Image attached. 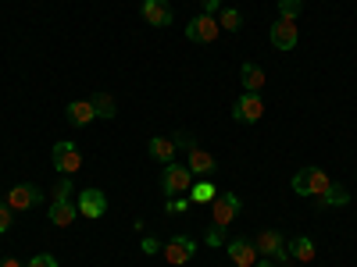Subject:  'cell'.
I'll list each match as a JSON object with an SVG mask.
<instances>
[{"label":"cell","instance_id":"e575fe53","mask_svg":"<svg viewBox=\"0 0 357 267\" xmlns=\"http://www.w3.org/2000/svg\"><path fill=\"white\" fill-rule=\"evenodd\" d=\"M232 267H236V264H232Z\"/></svg>","mask_w":357,"mask_h":267},{"label":"cell","instance_id":"836d02e7","mask_svg":"<svg viewBox=\"0 0 357 267\" xmlns=\"http://www.w3.org/2000/svg\"><path fill=\"white\" fill-rule=\"evenodd\" d=\"M254 267H279V264H272V260H261V264H254Z\"/></svg>","mask_w":357,"mask_h":267},{"label":"cell","instance_id":"d4e9b609","mask_svg":"<svg viewBox=\"0 0 357 267\" xmlns=\"http://www.w3.org/2000/svg\"><path fill=\"white\" fill-rule=\"evenodd\" d=\"M72 193H75V186H72V175H65L61 182L54 186V200H72Z\"/></svg>","mask_w":357,"mask_h":267},{"label":"cell","instance_id":"cb8c5ba5","mask_svg":"<svg viewBox=\"0 0 357 267\" xmlns=\"http://www.w3.org/2000/svg\"><path fill=\"white\" fill-rule=\"evenodd\" d=\"M301 8H304V0H279V18H293L296 22Z\"/></svg>","mask_w":357,"mask_h":267},{"label":"cell","instance_id":"44dd1931","mask_svg":"<svg viewBox=\"0 0 357 267\" xmlns=\"http://www.w3.org/2000/svg\"><path fill=\"white\" fill-rule=\"evenodd\" d=\"M215 196H218V189H215L211 182H197V186L190 189V200H193V203H215Z\"/></svg>","mask_w":357,"mask_h":267},{"label":"cell","instance_id":"8fae6325","mask_svg":"<svg viewBox=\"0 0 357 267\" xmlns=\"http://www.w3.org/2000/svg\"><path fill=\"white\" fill-rule=\"evenodd\" d=\"M272 47L275 50H293L296 47V40H301V33H296V22L293 18H279L275 25H272Z\"/></svg>","mask_w":357,"mask_h":267},{"label":"cell","instance_id":"1f68e13d","mask_svg":"<svg viewBox=\"0 0 357 267\" xmlns=\"http://www.w3.org/2000/svg\"><path fill=\"white\" fill-rule=\"evenodd\" d=\"M200 8H204V15H215V11H222V0H200Z\"/></svg>","mask_w":357,"mask_h":267},{"label":"cell","instance_id":"5b68a950","mask_svg":"<svg viewBox=\"0 0 357 267\" xmlns=\"http://www.w3.org/2000/svg\"><path fill=\"white\" fill-rule=\"evenodd\" d=\"M54 168L61 171V175H75L79 168H82V154H79V146L75 143H57L54 146Z\"/></svg>","mask_w":357,"mask_h":267},{"label":"cell","instance_id":"9a60e30c","mask_svg":"<svg viewBox=\"0 0 357 267\" xmlns=\"http://www.w3.org/2000/svg\"><path fill=\"white\" fill-rule=\"evenodd\" d=\"M65 118L75 125V129H82V125H89L97 118V111H93V104L89 100H72L68 107H65Z\"/></svg>","mask_w":357,"mask_h":267},{"label":"cell","instance_id":"4316f807","mask_svg":"<svg viewBox=\"0 0 357 267\" xmlns=\"http://www.w3.org/2000/svg\"><path fill=\"white\" fill-rule=\"evenodd\" d=\"M207 246H225V228H222V225L207 228Z\"/></svg>","mask_w":357,"mask_h":267},{"label":"cell","instance_id":"e0dca14e","mask_svg":"<svg viewBox=\"0 0 357 267\" xmlns=\"http://www.w3.org/2000/svg\"><path fill=\"white\" fill-rule=\"evenodd\" d=\"M190 154V161H186V168L193 171V175H211L218 164H215V157L207 154V150H200V146H193V150H186Z\"/></svg>","mask_w":357,"mask_h":267},{"label":"cell","instance_id":"7a4b0ae2","mask_svg":"<svg viewBox=\"0 0 357 267\" xmlns=\"http://www.w3.org/2000/svg\"><path fill=\"white\" fill-rule=\"evenodd\" d=\"M161 189L168 196H178V193H190L193 189V171L186 164H165V175H161Z\"/></svg>","mask_w":357,"mask_h":267},{"label":"cell","instance_id":"ac0fdd59","mask_svg":"<svg viewBox=\"0 0 357 267\" xmlns=\"http://www.w3.org/2000/svg\"><path fill=\"white\" fill-rule=\"evenodd\" d=\"M286 250H289V260H301V264H311V260H314V243L307 239V235L286 243Z\"/></svg>","mask_w":357,"mask_h":267},{"label":"cell","instance_id":"52a82bcc","mask_svg":"<svg viewBox=\"0 0 357 267\" xmlns=\"http://www.w3.org/2000/svg\"><path fill=\"white\" fill-rule=\"evenodd\" d=\"M261 114H264V100L257 93H243L240 100H236V107H232V118H236V122H243V125L261 122Z\"/></svg>","mask_w":357,"mask_h":267},{"label":"cell","instance_id":"d6986e66","mask_svg":"<svg viewBox=\"0 0 357 267\" xmlns=\"http://www.w3.org/2000/svg\"><path fill=\"white\" fill-rule=\"evenodd\" d=\"M240 79L247 86V93H261V89H264V68H257V65H243Z\"/></svg>","mask_w":357,"mask_h":267},{"label":"cell","instance_id":"5bb4252c","mask_svg":"<svg viewBox=\"0 0 357 267\" xmlns=\"http://www.w3.org/2000/svg\"><path fill=\"white\" fill-rule=\"evenodd\" d=\"M75 218H79V203H75V200H54V203H50V221H54L57 228H68Z\"/></svg>","mask_w":357,"mask_h":267},{"label":"cell","instance_id":"8992f818","mask_svg":"<svg viewBox=\"0 0 357 267\" xmlns=\"http://www.w3.org/2000/svg\"><path fill=\"white\" fill-rule=\"evenodd\" d=\"M257 253H264V257H272V260H289V250H286V239H282V232H275V228H264L261 235H257Z\"/></svg>","mask_w":357,"mask_h":267},{"label":"cell","instance_id":"6da1fadb","mask_svg":"<svg viewBox=\"0 0 357 267\" xmlns=\"http://www.w3.org/2000/svg\"><path fill=\"white\" fill-rule=\"evenodd\" d=\"M329 186H333V182H329V175H325L321 168H301V171L293 175V193H296V196H314V200H318Z\"/></svg>","mask_w":357,"mask_h":267},{"label":"cell","instance_id":"2e32d148","mask_svg":"<svg viewBox=\"0 0 357 267\" xmlns=\"http://www.w3.org/2000/svg\"><path fill=\"white\" fill-rule=\"evenodd\" d=\"M146 150H151V157H154V161H161V164H172L178 146H175V139H172V136H154L151 143H146Z\"/></svg>","mask_w":357,"mask_h":267},{"label":"cell","instance_id":"3957f363","mask_svg":"<svg viewBox=\"0 0 357 267\" xmlns=\"http://www.w3.org/2000/svg\"><path fill=\"white\" fill-rule=\"evenodd\" d=\"M243 211V200L236 196V193H218L215 196V203H211V221L215 225H229V221H236V214Z\"/></svg>","mask_w":357,"mask_h":267},{"label":"cell","instance_id":"603a6c76","mask_svg":"<svg viewBox=\"0 0 357 267\" xmlns=\"http://www.w3.org/2000/svg\"><path fill=\"white\" fill-rule=\"evenodd\" d=\"M89 104H93V111H97V118H114L118 111H114V100L107 97V93H97L93 100H89Z\"/></svg>","mask_w":357,"mask_h":267},{"label":"cell","instance_id":"d6a6232c","mask_svg":"<svg viewBox=\"0 0 357 267\" xmlns=\"http://www.w3.org/2000/svg\"><path fill=\"white\" fill-rule=\"evenodd\" d=\"M0 267H25L22 260H15V257H8V260H0Z\"/></svg>","mask_w":357,"mask_h":267},{"label":"cell","instance_id":"30bf717a","mask_svg":"<svg viewBox=\"0 0 357 267\" xmlns=\"http://www.w3.org/2000/svg\"><path fill=\"white\" fill-rule=\"evenodd\" d=\"M193 257H197V243L190 239V235H175V239L165 246V260L175 264V267L178 264H190Z\"/></svg>","mask_w":357,"mask_h":267},{"label":"cell","instance_id":"9c48e42d","mask_svg":"<svg viewBox=\"0 0 357 267\" xmlns=\"http://www.w3.org/2000/svg\"><path fill=\"white\" fill-rule=\"evenodd\" d=\"M75 203H79V214H82V218H93V221H97V218L107 211V196H104L100 189H93V186H89V189H82Z\"/></svg>","mask_w":357,"mask_h":267},{"label":"cell","instance_id":"f1b7e54d","mask_svg":"<svg viewBox=\"0 0 357 267\" xmlns=\"http://www.w3.org/2000/svg\"><path fill=\"white\" fill-rule=\"evenodd\" d=\"M15 225V218H11V207L8 203H0V232H8Z\"/></svg>","mask_w":357,"mask_h":267},{"label":"cell","instance_id":"83f0119b","mask_svg":"<svg viewBox=\"0 0 357 267\" xmlns=\"http://www.w3.org/2000/svg\"><path fill=\"white\" fill-rule=\"evenodd\" d=\"M25 267H57V257H50V253H36Z\"/></svg>","mask_w":357,"mask_h":267},{"label":"cell","instance_id":"277c9868","mask_svg":"<svg viewBox=\"0 0 357 267\" xmlns=\"http://www.w3.org/2000/svg\"><path fill=\"white\" fill-rule=\"evenodd\" d=\"M218 33H222V25H218L215 15H197L193 22H186V36L193 43H215Z\"/></svg>","mask_w":357,"mask_h":267},{"label":"cell","instance_id":"4fadbf2b","mask_svg":"<svg viewBox=\"0 0 357 267\" xmlns=\"http://www.w3.org/2000/svg\"><path fill=\"white\" fill-rule=\"evenodd\" d=\"M225 253L232 257L236 267H254V264H257V246H254L250 239H232Z\"/></svg>","mask_w":357,"mask_h":267},{"label":"cell","instance_id":"7c38bea8","mask_svg":"<svg viewBox=\"0 0 357 267\" xmlns=\"http://www.w3.org/2000/svg\"><path fill=\"white\" fill-rule=\"evenodd\" d=\"M143 18L151 22L154 29H165V25H172V22H175L168 0H143Z\"/></svg>","mask_w":357,"mask_h":267},{"label":"cell","instance_id":"4dcf8cb0","mask_svg":"<svg viewBox=\"0 0 357 267\" xmlns=\"http://www.w3.org/2000/svg\"><path fill=\"white\" fill-rule=\"evenodd\" d=\"M175 139V146H183V150H193V146H197V139L190 136V132H178V136H172Z\"/></svg>","mask_w":357,"mask_h":267},{"label":"cell","instance_id":"ffe728a7","mask_svg":"<svg viewBox=\"0 0 357 267\" xmlns=\"http://www.w3.org/2000/svg\"><path fill=\"white\" fill-rule=\"evenodd\" d=\"M343 203H350V189H343V186H329L318 196V207H343Z\"/></svg>","mask_w":357,"mask_h":267},{"label":"cell","instance_id":"ba28073f","mask_svg":"<svg viewBox=\"0 0 357 267\" xmlns=\"http://www.w3.org/2000/svg\"><path fill=\"white\" fill-rule=\"evenodd\" d=\"M40 203H43V193L36 186H29V182H22V186H15L8 193V207H11V211H33V207H40Z\"/></svg>","mask_w":357,"mask_h":267},{"label":"cell","instance_id":"7402d4cb","mask_svg":"<svg viewBox=\"0 0 357 267\" xmlns=\"http://www.w3.org/2000/svg\"><path fill=\"white\" fill-rule=\"evenodd\" d=\"M218 25H222V29H229V33H236V29L243 25V15L236 11V8H222V15H218Z\"/></svg>","mask_w":357,"mask_h":267},{"label":"cell","instance_id":"484cf974","mask_svg":"<svg viewBox=\"0 0 357 267\" xmlns=\"http://www.w3.org/2000/svg\"><path fill=\"white\" fill-rule=\"evenodd\" d=\"M190 203H193V200H183V196H168V203H165V211H168V214H183V211H186Z\"/></svg>","mask_w":357,"mask_h":267},{"label":"cell","instance_id":"f546056e","mask_svg":"<svg viewBox=\"0 0 357 267\" xmlns=\"http://www.w3.org/2000/svg\"><path fill=\"white\" fill-rule=\"evenodd\" d=\"M161 250H165V246L154 239V235H146V239H143V253H146V257H154V253H161Z\"/></svg>","mask_w":357,"mask_h":267}]
</instances>
